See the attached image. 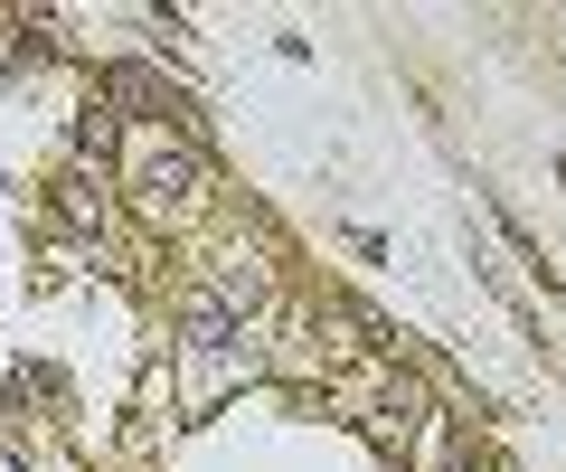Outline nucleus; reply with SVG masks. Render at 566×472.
<instances>
[{"label":"nucleus","instance_id":"nucleus-2","mask_svg":"<svg viewBox=\"0 0 566 472\" xmlns=\"http://www.w3.org/2000/svg\"><path fill=\"white\" fill-rule=\"evenodd\" d=\"M104 95H114V104H151L170 133H189V95L161 76V66H114V76H104Z\"/></svg>","mask_w":566,"mask_h":472},{"label":"nucleus","instance_id":"nucleus-3","mask_svg":"<svg viewBox=\"0 0 566 472\" xmlns=\"http://www.w3.org/2000/svg\"><path fill=\"white\" fill-rule=\"evenodd\" d=\"M76 143L95 151V161H104V151H114V114H104V104H85V124H76Z\"/></svg>","mask_w":566,"mask_h":472},{"label":"nucleus","instance_id":"nucleus-1","mask_svg":"<svg viewBox=\"0 0 566 472\" xmlns=\"http://www.w3.org/2000/svg\"><path fill=\"white\" fill-rule=\"evenodd\" d=\"M199 293H208V303H227V312L245 322V312H255L264 293H274V265H264L255 247H227L218 265H208V284H199Z\"/></svg>","mask_w":566,"mask_h":472}]
</instances>
